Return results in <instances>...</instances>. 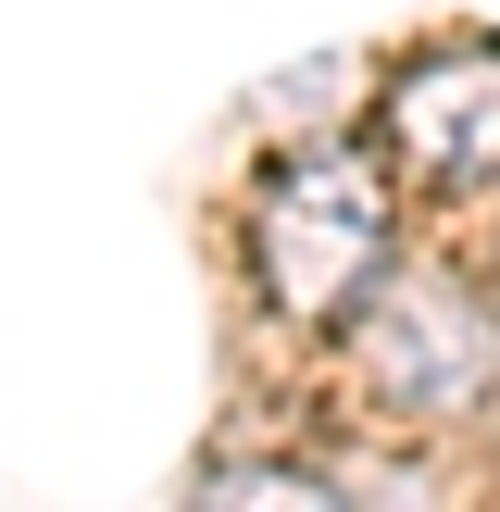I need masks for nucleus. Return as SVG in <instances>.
<instances>
[{
	"label": "nucleus",
	"mask_w": 500,
	"mask_h": 512,
	"mask_svg": "<svg viewBox=\"0 0 500 512\" xmlns=\"http://www.w3.org/2000/svg\"><path fill=\"white\" fill-rule=\"evenodd\" d=\"M400 238V188L375 150L313 138V150H275L250 175V288L275 300L288 325H350L363 288L388 275Z\"/></svg>",
	"instance_id": "obj_1"
},
{
	"label": "nucleus",
	"mask_w": 500,
	"mask_h": 512,
	"mask_svg": "<svg viewBox=\"0 0 500 512\" xmlns=\"http://www.w3.org/2000/svg\"><path fill=\"white\" fill-rule=\"evenodd\" d=\"M350 375H363V400H388V413L450 425V413L488 400L500 325H488V300H475L463 275H438V263L400 275V263H388V275L363 288V313H350Z\"/></svg>",
	"instance_id": "obj_2"
},
{
	"label": "nucleus",
	"mask_w": 500,
	"mask_h": 512,
	"mask_svg": "<svg viewBox=\"0 0 500 512\" xmlns=\"http://www.w3.org/2000/svg\"><path fill=\"white\" fill-rule=\"evenodd\" d=\"M388 150L413 188L438 200H488L500 188V50H425L413 75L388 88Z\"/></svg>",
	"instance_id": "obj_3"
}]
</instances>
